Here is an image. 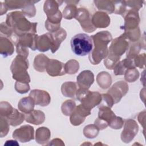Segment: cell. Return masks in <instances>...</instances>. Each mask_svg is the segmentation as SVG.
Here are the masks:
<instances>
[{"label": "cell", "instance_id": "6da1fadb", "mask_svg": "<svg viewBox=\"0 0 146 146\" xmlns=\"http://www.w3.org/2000/svg\"><path fill=\"white\" fill-rule=\"evenodd\" d=\"M94 48L89 56L90 60L94 64H98L108 55L107 44L111 40L112 36L108 31H101L91 36Z\"/></svg>", "mask_w": 146, "mask_h": 146}, {"label": "cell", "instance_id": "7a4b0ae2", "mask_svg": "<svg viewBox=\"0 0 146 146\" xmlns=\"http://www.w3.org/2000/svg\"><path fill=\"white\" fill-rule=\"evenodd\" d=\"M6 24L13 29L14 32L19 36L27 33L36 32L35 25L36 23H31L20 11L11 13L7 15Z\"/></svg>", "mask_w": 146, "mask_h": 146}, {"label": "cell", "instance_id": "3957f363", "mask_svg": "<svg viewBox=\"0 0 146 146\" xmlns=\"http://www.w3.org/2000/svg\"><path fill=\"white\" fill-rule=\"evenodd\" d=\"M72 52L78 56H85L90 53L93 48V41L86 34H78L74 35L70 42Z\"/></svg>", "mask_w": 146, "mask_h": 146}, {"label": "cell", "instance_id": "277c9868", "mask_svg": "<svg viewBox=\"0 0 146 146\" xmlns=\"http://www.w3.org/2000/svg\"><path fill=\"white\" fill-rule=\"evenodd\" d=\"M29 66V62L26 58L18 55L12 62L10 70L13 73V78L17 82L29 83L30 77L26 70Z\"/></svg>", "mask_w": 146, "mask_h": 146}, {"label": "cell", "instance_id": "5b68a950", "mask_svg": "<svg viewBox=\"0 0 146 146\" xmlns=\"http://www.w3.org/2000/svg\"><path fill=\"white\" fill-rule=\"evenodd\" d=\"M77 99L86 108L91 110L101 102V95L97 92H90L87 89L80 88L76 92Z\"/></svg>", "mask_w": 146, "mask_h": 146}, {"label": "cell", "instance_id": "8992f818", "mask_svg": "<svg viewBox=\"0 0 146 146\" xmlns=\"http://www.w3.org/2000/svg\"><path fill=\"white\" fill-rule=\"evenodd\" d=\"M14 139L22 142H28L34 139V128L29 125H25L15 129L13 133Z\"/></svg>", "mask_w": 146, "mask_h": 146}, {"label": "cell", "instance_id": "52a82bcc", "mask_svg": "<svg viewBox=\"0 0 146 146\" xmlns=\"http://www.w3.org/2000/svg\"><path fill=\"white\" fill-rule=\"evenodd\" d=\"M90 110L86 108L82 104H80L71 113L70 121L74 125H80L85 119V117L90 115Z\"/></svg>", "mask_w": 146, "mask_h": 146}, {"label": "cell", "instance_id": "ba28073f", "mask_svg": "<svg viewBox=\"0 0 146 146\" xmlns=\"http://www.w3.org/2000/svg\"><path fill=\"white\" fill-rule=\"evenodd\" d=\"M76 14L77 16L75 18L80 22L84 30L88 33L95 30V28H94V26L91 23V21L89 17V13L87 10L84 9H79Z\"/></svg>", "mask_w": 146, "mask_h": 146}, {"label": "cell", "instance_id": "9c48e42d", "mask_svg": "<svg viewBox=\"0 0 146 146\" xmlns=\"http://www.w3.org/2000/svg\"><path fill=\"white\" fill-rule=\"evenodd\" d=\"M135 123V121L132 120H126L124 129L121 135V140L125 143H129L133 139L135 135L137 133L138 126L136 125L133 128H132L133 124Z\"/></svg>", "mask_w": 146, "mask_h": 146}, {"label": "cell", "instance_id": "30bf717a", "mask_svg": "<svg viewBox=\"0 0 146 146\" xmlns=\"http://www.w3.org/2000/svg\"><path fill=\"white\" fill-rule=\"evenodd\" d=\"M47 73L51 76H58L65 74V68L63 63L57 60L50 59L46 67Z\"/></svg>", "mask_w": 146, "mask_h": 146}, {"label": "cell", "instance_id": "8fae6325", "mask_svg": "<svg viewBox=\"0 0 146 146\" xmlns=\"http://www.w3.org/2000/svg\"><path fill=\"white\" fill-rule=\"evenodd\" d=\"M128 87L125 83L120 81L116 83L108 91V94L112 97L114 101V103H117L120 101V99L125 94L123 92L119 91L120 90H128Z\"/></svg>", "mask_w": 146, "mask_h": 146}, {"label": "cell", "instance_id": "7c38bea8", "mask_svg": "<svg viewBox=\"0 0 146 146\" xmlns=\"http://www.w3.org/2000/svg\"><path fill=\"white\" fill-rule=\"evenodd\" d=\"M30 96L32 97L37 105L46 106L50 102V97L49 94L43 90H34L31 91Z\"/></svg>", "mask_w": 146, "mask_h": 146}, {"label": "cell", "instance_id": "4fadbf2b", "mask_svg": "<svg viewBox=\"0 0 146 146\" xmlns=\"http://www.w3.org/2000/svg\"><path fill=\"white\" fill-rule=\"evenodd\" d=\"M53 43V38L51 33H47L37 37L36 47L40 51H47L51 48Z\"/></svg>", "mask_w": 146, "mask_h": 146}, {"label": "cell", "instance_id": "5bb4252c", "mask_svg": "<svg viewBox=\"0 0 146 146\" xmlns=\"http://www.w3.org/2000/svg\"><path fill=\"white\" fill-rule=\"evenodd\" d=\"M94 81V74L89 70H86L81 72L77 77L78 86L81 88L88 89L93 83Z\"/></svg>", "mask_w": 146, "mask_h": 146}, {"label": "cell", "instance_id": "9a60e30c", "mask_svg": "<svg viewBox=\"0 0 146 146\" xmlns=\"http://www.w3.org/2000/svg\"><path fill=\"white\" fill-rule=\"evenodd\" d=\"M127 43L121 39V36L115 39L112 43L110 47V53L119 56L121 55L125 51L127 47Z\"/></svg>", "mask_w": 146, "mask_h": 146}, {"label": "cell", "instance_id": "2e32d148", "mask_svg": "<svg viewBox=\"0 0 146 146\" xmlns=\"http://www.w3.org/2000/svg\"><path fill=\"white\" fill-rule=\"evenodd\" d=\"M92 23L95 26L99 28H104L107 26L110 22V19L106 13L102 12H96L93 15Z\"/></svg>", "mask_w": 146, "mask_h": 146}, {"label": "cell", "instance_id": "e0dca14e", "mask_svg": "<svg viewBox=\"0 0 146 146\" xmlns=\"http://www.w3.org/2000/svg\"><path fill=\"white\" fill-rule=\"evenodd\" d=\"M25 119L26 121L35 125L42 124L44 120V113L40 111L33 110L31 112L26 113Z\"/></svg>", "mask_w": 146, "mask_h": 146}, {"label": "cell", "instance_id": "ac0fdd59", "mask_svg": "<svg viewBox=\"0 0 146 146\" xmlns=\"http://www.w3.org/2000/svg\"><path fill=\"white\" fill-rule=\"evenodd\" d=\"M14 47L12 43L7 38L1 36L0 52L3 57L11 55L14 52Z\"/></svg>", "mask_w": 146, "mask_h": 146}, {"label": "cell", "instance_id": "d6986e66", "mask_svg": "<svg viewBox=\"0 0 146 146\" xmlns=\"http://www.w3.org/2000/svg\"><path fill=\"white\" fill-rule=\"evenodd\" d=\"M35 102L32 97L30 96L29 97L23 98L21 99L18 103V108L21 111L28 113L33 110L34 107Z\"/></svg>", "mask_w": 146, "mask_h": 146}, {"label": "cell", "instance_id": "ffe728a7", "mask_svg": "<svg viewBox=\"0 0 146 146\" xmlns=\"http://www.w3.org/2000/svg\"><path fill=\"white\" fill-rule=\"evenodd\" d=\"M52 36L53 38V43L51 50L52 52L54 53L58 50L61 42L65 39L66 36V33L64 30L62 29L52 34Z\"/></svg>", "mask_w": 146, "mask_h": 146}, {"label": "cell", "instance_id": "44dd1931", "mask_svg": "<svg viewBox=\"0 0 146 146\" xmlns=\"http://www.w3.org/2000/svg\"><path fill=\"white\" fill-rule=\"evenodd\" d=\"M50 135V132L47 128L40 127L36 131V141L40 144H44L48 141Z\"/></svg>", "mask_w": 146, "mask_h": 146}, {"label": "cell", "instance_id": "7402d4cb", "mask_svg": "<svg viewBox=\"0 0 146 146\" xmlns=\"http://www.w3.org/2000/svg\"><path fill=\"white\" fill-rule=\"evenodd\" d=\"M6 119L9 123L13 126H17L21 124L25 119V116L19 113L16 109H14L13 112L7 117H5Z\"/></svg>", "mask_w": 146, "mask_h": 146}, {"label": "cell", "instance_id": "603a6c76", "mask_svg": "<svg viewBox=\"0 0 146 146\" xmlns=\"http://www.w3.org/2000/svg\"><path fill=\"white\" fill-rule=\"evenodd\" d=\"M49 59L44 56L43 54H39L35 58L34 62V67L35 69L40 72H43L46 69L47 66L43 64H48Z\"/></svg>", "mask_w": 146, "mask_h": 146}, {"label": "cell", "instance_id": "cb8c5ba5", "mask_svg": "<svg viewBox=\"0 0 146 146\" xmlns=\"http://www.w3.org/2000/svg\"><path fill=\"white\" fill-rule=\"evenodd\" d=\"M76 89L75 83L72 82L63 83L62 86V92L65 96H67L68 91H70V97H74Z\"/></svg>", "mask_w": 146, "mask_h": 146}, {"label": "cell", "instance_id": "d4e9b609", "mask_svg": "<svg viewBox=\"0 0 146 146\" xmlns=\"http://www.w3.org/2000/svg\"><path fill=\"white\" fill-rule=\"evenodd\" d=\"M99 132V128L95 125H88L84 127L83 130L84 135L88 138H94Z\"/></svg>", "mask_w": 146, "mask_h": 146}, {"label": "cell", "instance_id": "484cf974", "mask_svg": "<svg viewBox=\"0 0 146 146\" xmlns=\"http://www.w3.org/2000/svg\"><path fill=\"white\" fill-rule=\"evenodd\" d=\"M1 108H0V112H1V116L3 117H6L9 115H10L13 112L14 109L9 104L6 102H1Z\"/></svg>", "mask_w": 146, "mask_h": 146}, {"label": "cell", "instance_id": "4316f807", "mask_svg": "<svg viewBox=\"0 0 146 146\" xmlns=\"http://www.w3.org/2000/svg\"><path fill=\"white\" fill-rule=\"evenodd\" d=\"M75 107V103L74 101H72L71 100H69V106H68V102L66 101L64 103H63L62 106V112L65 115L68 116V109H69L70 112L71 114L73 112V111L75 110L74 108Z\"/></svg>", "mask_w": 146, "mask_h": 146}, {"label": "cell", "instance_id": "83f0119b", "mask_svg": "<svg viewBox=\"0 0 146 146\" xmlns=\"http://www.w3.org/2000/svg\"><path fill=\"white\" fill-rule=\"evenodd\" d=\"M9 122L3 117L1 116V137H2L6 136L9 130Z\"/></svg>", "mask_w": 146, "mask_h": 146}, {"label": "cell", "instance_id": "f1b7e54d", "mask_svg": "<svg viewBox=\"0 0 146 146\" xmlns=\"http://www.w3.org/2000/svg\"><path fill=\"white\" fill-rule=\"evenodd\" d=\"M15 90L18 92L20 94H25L28 92L30 90V87L27 83H22L19 82H17L15 85Z\"/></svg>", "mask_w": 146, "mask_h": 146}, {"label": "cell", "instance_id": "f546056e", "mask_svg": "<svg viewBox=\"0 0 146 146\" xmlns=\"http://www.w3.org/2000/svg\"><path fill=\"white\" fill-rule=\"evenodd\" d=\"M10 26H9L5 22H2L1 24V32L8 36H11L13 31Z\"/></svg>", "mask_w": 146, "mask_h": 146}, {"label": "cell", "instance_id": "4dcf8cb0", "mask_svg": "<svg viewBox=\"0 0 146 146\" xmlns=\"http://www.w3.org/2000/svg\"><path fill=\"white\" fill-rule=\"evenodd\" d=\"M5 145H19V144L15 140H7L5 143Z\"/></svg>", "mask_w": 146, "mask_h": 146}]
</instances>
